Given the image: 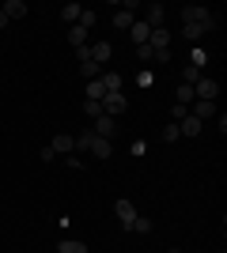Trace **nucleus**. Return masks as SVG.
<instances>
[{"label":"nucleus","instance_id":"obj_1","mask_svg":"<svg viewBox=\"0 0 227 253\" xmlns=\"http://www.w3.org/2000/svg\"><path fill=\"white\" fill-rule=\"evenodd\" d=\"M216 95H220V84L212 76H201L193 84V98H201V102H216Z\"/></svg>","mask_w":227,"mask_h":253},{"label":"nucleus","instance_id":"obj_2","mask_svg":"<svg viewBox=\"0 0 227 253\" xmlns=\"http://www.w3.org/2000/svg\"><path fill=\"white\" fill-rule=\"evenodd\" d=\"M125 110H129V98H125V91H114V95L102 98V114H106V117H121Z\"/></svg>","mask_w":227,"mask_h":253},{"label":"nucleus","instance_id":"obj_3","mask_svg":"<svg viewBox=\"0 0 227 253\" xmlns=\"http://www.w3.org/2000/svg\"><path fill=\"white\" fill-rule=\"evenodd\" d=\"M91 132H95V136H102V140H114L118 136V117H95V128H91Z\"/></svg>","mask_w":227,"mask_h":253},{"label":"nucleus","instance_id":"obj_4","mask_svg":"<svg viewBox=\"0 0 227 253\" xmlns=\"http://www.w3.org/2000/svg\"><path fill=\"white\" fill-rule=\"evenodd\" d=\"M87 53H91V61L102 68V64L114 57V45H110V42H87Z\"/></svg>","mask_w":227,"mask_h":253},{"label":"nucleus","instance_id":"obj_5","mask_svg":"<svg viewBox=\"0 0 227 253\" xmlns=\"http://www.w3.org/2000/svg\"><path fill=\"white\" fill-rule=\"evenodd\" d=\"M208 31H216V15H212L208 23H185V38H189V42H201Z\"/></svg>","mask_w":227,"mask_h":253},{"label":"nucleus","instance_id":"obj_6","mask_svg":"<svg viewBox=\"0 0 227 253\" xmlns=\"http://www.w3.org/2000/svg\"><path fill=\"white\" fill-rule=\"evenodd\" d=\"M49 148H53V155H72V151H76L72 132H57V136L49 140Z\"/></svg>","mask_w":227,"mask_h":253},{"label":"nucleus","instance_id":"obj_7","mask_svg":"<svg viewBox=\"0 0 227 253\" xmlns=\"http://www.w3.org/2000/svg\"><path fill=\"white\" fill-rule=\"evenodd\" d=\"M189 114H193L197 121H208V117H216V114H220V106H216V102H201V98H193Z\"/></svg>","mask_w":227,"mask_h":253},{"label":"nucleus","instance_id":"obj_8","mask_svg":"<svg viewBox=\"0 0 227 253\" xmlns=\"http://www.w3.org/2000/svg\"><path fill=\"white\" fill-rule=\"evenodd\" d=\"M91 155H95L98 163H106V159L114 155V140H102V136H95V140H91Z\"/></svg>","mask_w":227,"mask_h":253},{"label":"nucleus","instance_id":"obj_9","mask_svg":"<svg viewBox=\"0 0 227 253\" xmlns=\"http://www.w3.org/2000/svg\"><path fill=\"white\" fill-rule=\"evenodd\" d=\"M201 128H205V121H197L193 114H185L182 121H178V132H182V136H201Z\"/></svg>","mask_w":227,"mask_h":253},{"label":"nucleus","instance_id":"obj_10","mask_svg":"<svg viewBox=\"0 0 227 253\" xmlns=\"http://www.w3.org/2000/svg\"><path fill=\"white\" fill-rule=\"evenodd\" d=\"M148 45H151V49H171V31H167V27L151 31L148 34Z\"/></svg>","mask_w":227,"mask_h":253},{"label":"nucleus","instance_id":"obj_11","mask_svg":"<svg viewBox=\"0 0 227 253\" xmlns=\"http://www.w3.org/2000/svg\"><path fill=\"white\" fill-rule=\"evenodd\" d=\"M163 15H167V11H163V4H148V11H144V23H148L151 31H159V27H163Z\"/></svg>","mask_w":227,"mask_h":253},{"label":"nucleus","instance_id":"obj_12","mask_svg":"<svg viewBox=\"0 0 227 253\" xmlns=\"http://www.w3.org/2000/svg\"><path fill=\"white\" fill-rule=\"evenodd\" d=\"M114 211H118V219L125 223V227H129V223L136 219V215H140V211L133 208V201H118V204H114Z\"/></svg>","mask_w":227,"mask_h":253},{"label":"nucleus","instance_id":"obj_13","mask_svg":"<svg viewBox=\"0 0 227 253\" xmlns=\"http://www.w3.org/2000/svg\"><path fill=\"white\" fill-rule=\"evenodd\" d=\"M208 19H212V11H208V8H197V4L182 11V23H208Z\"/></svg>","mask_w":227,"mask_h":253},{"label":"nucleus","instance_id":"obj_14","mask_svg":"<svg viewBox=\"0 0 227 253\" xmlns=\"http://www.w3.org/2000/svg\"><path fill=\"white\" fill-rule=\"evenodd\" d=\"M98 84L106 87V95H114V91H121V87H125V80H121L118 72H102V76H98Z\"/></svg>","mask_w":227,"mask_h":253},{"label":"nucleus","instance_id":"obj_15","mask_svg":"<svg viewBox=\"0 0 227 253\" xmlns=\"http://www.w3.org/2000/svg\"><path fill=\"white\" fill-rule=\"evenodd\" d=\"M87 38H91V31H87V27H80V23H72V27H68V42H72L76 49H80V45H87Z\"/></svg>","mask_w":227,"mask_h":253},{"label":"nucleus","instance_id":"obj_16","mask_svg":"<svg viewBox=\"0 0 227 253\" xmlns=\"http://www.w3.org/2000/svg\"><path fill=\"white\" fill-rule=\"evenodd\" d=\"M129 34H133V42H136V45H148V34H151V27H148V23H133V27H129Z\"/></svg>","mask_w":227,"mask_h":253},{"label":"nucleus","instance_id":"obj_17","mask_svg":"<svg viewBox=\"0 0 227 253\" xmlns=\"http://www.w3.org/2000/svg\"><path fill=\"white\" fill-rule=\"evenodd\" d=\"M4 15H8V19H23V15H27V4H23V0H8V4H4Z\"/></svg>","mask_w":227,"mask_h":253},{"label":"nucleus","instance_id":"obj_18","mask_svg":"<svg viewBox=\"0 0 227 253\" xmlns=\"http://www.w3.org/2000/svg\"><path fill=\"white\" fill-rule=\"evenodd\" d=\"M57 253H87V242H80V238H65V242L57 246Z\"/></svg>","mask_w":227,"mask_h":253},{"label":"nucleus","instance_id":"obj_19","mask_svg":"<svg viewBox=\"0 0 227 253\" xmlns=\"http://www.w3.org/2000/svg\"><path fill=\"white\" fill-rule=\"evenodd\" d=\"M80 76H84L87 84H91V80H98V76H102V68H98L95 61H84V64H80Z\"/></svg>","mask_w":227,"mask_h":253},{"label":"nucleus","instance_id":"obj_20","mask_svg":"<svg viewBox=\"0 0 227 253\" xmlns=\"http://www.w3.org/2000/svg\"><path fill=\"white\" fill-rule=\"evenodd\" d=\"M87 98H91V102H102V98H106V87L98 84V80H91V84H87Z\"/></svg>","mask_w":227,"mask_h":253},{"label":"nucleus","instance_id":"obj_21","mask_svg":"<svg viewBox=\"0 0 227 253\" xmlns=\"http://www.w3.org/2000/svg\"><path fill=\"white\" fill-rule=\"evenodd\" d=\"M133 23H136V19H133V15H129V11H125V8H121L118 15H114V27H118V31H129Z\"/></svg>","mask_w":227,"mask_h":253},{"label":"nucleus","instance_id":"obj_22","mask_svg":"<svg viewBox=\"0 0 227 253\" xmlns=\"http://www.w3.org/2000/svg\"><path fill=\"white\" fill-rule=\"evenodd\" d=\"M178 106H185V110L193 106V87H189V84H182V87H178Z\"/></svg>","mask_w":227,"mask_h":253},{"label":"nucleus","instance_id":"obj_23","mask_svg":"<svg viewBox=\"0 0 227 253\" xmlns=\"http://www.w3.org/2000/svg\"><path fill=\"white\" fill-rule=\"evenodd\" d=\"M91 140H95V132H80V136H72L76 151H91Z\"/></svg>","mask_w":227,"mask_h":253},{"label":"nucleus","instance_id":"obj_24","mask_svg":"<svg viewBox=\"0 0 227 253\" xmlns=\"http://www.w3.org/2000/svg\"><path fill=\"white\" fill-rule=\"evenodd\" d=\"M80 11H84V8H80V4H68V8L61 11V15H65V23H68V27H72V23H80Z\"/></svg>","mask_w":227,"mask_h":253},{"label":"nucleus","instance_id":"obj_25","mask_svg":"<svg viewBox=\"0 0 227 253\" xmlns=\"http://www.w3.org/2000/svg\"><path fill=\"white\" fill-rule=\"evenodd\" d=\"M129 231H136V234H148V231H151V219H144V215H136V219L129 223Z\"/></svg>","mask_w":227,"mask_h":253},{"label":"nucleus","instance_id":"obj_26","mask_svg":"<svg viewBox=\"0 0 227 253\" xmlns=\"http://www.w3.org/2000/svg\"><path fill=\"white\" fill-rule=\"evenodd\" d=\"M95 23H98V11H80V27H87V31H91V27H95Z\"/></svg>","mask_w":227,"mask_h":253},{"label":"nucleus","instance_id":"obj_27","mask_svg":"<svg viewBox=\"0 0 227 253\" xmlns=\"http://www.w3.org/2000/svg\"><path fill=\"white\" fill-rule=\"evenodd\" d=\"M178 136H182V132H178V125H174V121H171V125H163V140H167V144H174Z\"/></svg>","mask_w":227,"mask_h":253},{"label":"nucleus","instance_id":"obj_28","mask_svg":"<svg viewBox=\"0 0 227 253\" xmlns=\"http://www.w3.org/2000/svg\"><path fill=\"white\" fill-rule=\"evenodd\" d=\"M84 114L87 117H102V102H91V98H87V102H84Z\"/></svg>","mask_w":227,"mask_h":253},{"label":"nucleus","instance_id":"obj_29","mask_svg":"<svg viewBox=\"0 0 227 253\" xmlns=\"http://www.w3.org/2000/svg\"><path fill=\"white\" fill-rule=\"evenodd\" d=\"M136 57H140V61H155V49H151V45H136Z\"/></svg>","mask_w":227,"mask_h":253},{"label":"nucleus","instance_id":"obj_30","mask_svg":"<svg viewBox=\"0 0 227 253\" xmlns=\"http://www.w3.org/2000/svg\"><path fill=\"white\" fill-rule=\"evenodd\" d=\"M197 80H201V68H193V64H189V68H185V84L193 87V84H197Z\"/></svg>","mask_w":227,"mask_h":253},{"label":"nucleus","instance_id":"obj_31","mask_svg":"<svg viewBox=\"0 0 227 253\" xmlns=\"http://www.w3.org/2000/svg\"><path fill=\"white\" fill-rule=\"evenodd\" d=\"M205 61H208V53L205 49H193V68H205Z\"/></svg>","mask_w":227,"mask_h":253},{"label":"nucleus","instance_id":"obj_32","mask_svg":"<svg viewBox=\"0 0 227 253\" xmlns=\"http://www.w3.org/2000/svg\"><path fill=\"white\" fill-rule=\"evenodd\" d=\"M38 159H42V163H53V159H57V155H53V148H49V144H45V148H42V151H38Z\"/></svg>","mask_w":227,"mask_h":253},{"label":"nucleus","instance_id":"obj_33","mask_svg":"<svg viewBox=\"0 0 227 253\" xmlns=\"http://www.w3.org/2000/svg\"><path fill=\"white\" fill-rule=\"evenodd\" d=\"M171 114H174V125H178V121H182V117L189 114V110H185V106H178V102H174V110H171Z\"/></svg>","mask_w":227,"mask_h":253},{"label":"nucleus","instance_id":"obj_34","mask_svg":"<svg viewBox=\"0 0 227 253\" xmlns=\"http://www.w3.org/2000/svg\"><path fill=\"white\" fill-rule=\"evenodd\" d=\"M4 27H8V15H4V11H0V31H4Z\"/></svg>","mask_w":227,"mask_h":253}]
</instances>
